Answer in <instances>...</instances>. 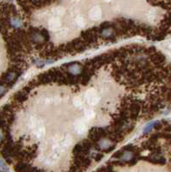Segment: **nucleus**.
Instances as JSON below:
<instances>
[{
  "label": "nucleus",
  "instance_id": "nucleus-1",
  "mask_svg": "<svg viewBox=\"0 0 171 172\" xmlns=\"http://www.w3.org/2000/svg\"><path fill=\"white\" fill-rule=\"evenodd\" d=\"M84 98L87 103L90 106H95L99 102V97L97 92L94 90H89L84 94Z\"/></svg>",
  "mask_w": 171,
  "mask_h": 172
},
{
  "label": "nucleus",
  "instance_id": "nucleus-2",
  "mask_svg": "<svg viewBox=\"0 0 171 172\" xmlns=\"http://www.w3.org/2000/svg\"><path fill=\"white\" fill-rule=\"evenodd\" d=\"M74 131L79 134V135H83L86 131H87V124L84 120L83 119H77L74 122L73 124Z\"/></svg>",
  "mask_w": 171,
  "mask_h": 172
},
{
  "label": "nucleus",
  "instance_id": "nucleus-3",
  "mask_svg": "<svg viewBox=\"0 0 171 172\" xmlns=\"http://www.w3.org/2000/svg\"><path fill=\"white\" fill-rule=\"evenodd\" d=\"M34 136L35 139L37 140H41L44 136H45V132H46V129H45V126H44V124L43 122L41 121V122L39 123L34 128Z\"/></svg>",
  "mask_w": 171,
  "mask_h": 172
},
{
  "label": "nucleus",
  "instance_id": "nucleus-4",
  "mask_svg": "<svg viewBox=\"0 0 171 172\" xmlns=\"http://www.w3.org/2000/svg\"><path fill=\"white\" fill-rule=\"evenodd\" d=\"M59 146L61 147V149L64 151L66 149H67L68 147H70L72 144V137L69 134H67L66 136H65L64 138L61 139L60 141L58 142Z\"/></svg>",
  "mask_w": 171,
  "mask_h": 172
},
{
  "label": "nucleus",
  "instance_id": "nucleus-5",
  "mask_svg": "<svg viewBox=\"0 0 171 172\" xmlns=\"http://www.w3.org/2000/svg\"><path fill=\"white\" fill-rule=\"evenodd\" d=\"M84 116H85V119H87L89 121H91V120H93L95 118L96 113L92 109H88V110H86L84 112Z\"/></svg>",
  "mask_w": 171,
  "mask_h": 172
},
{
  "label": "nucleus",
  "instance_id": "nucleus-6",
  "mask_svg": "<svg viewBox=\"0 0 171 172\" xmlns=\"http://www.w3.org/2000/svg\"><path fill=\"white\" fill-rule=\"evenodd\" d=\"M69 71L73 74H77L80 73V66L77 64H73L69 66Z\"/></svg>",
  "mask_w": 171,
  "mask_h": 172
},
{
  "label": "nucleus",
  "instance_id": "nucleus-7",
  "mask_svg": "<svg viewBox=\"0 0 171 172\" xmlns=\"http://www.w3.org/2000/svg\"><path fill=\"white\" fill-rule=\"evenodd\" d=\"M10 24L15 28H19L22 25V21L20 19H18L17 17H13L10 20Z\"/></svg>",
  "mask_w": 171,
  "mask_h": 172
},
{
  "label": "nucleus",
  "instance_id": "nucleus-8",
  "mask_svg": "<svg viewBox=\"0 0 171 172\" xmlns=\"http://www.w3.org/2000/svg\"><path fill=\"white\" fill-rule=\"evenodd\" d=\"M73 105L76 108H82L83 107V101L80 98H74L73 99Z\"/></svg>",
  "mask_w": 171,
  "mask_h": 172
},
{
  "label": "nucleus",
  "instance_id": "nucleus-9",
  "mask_svg": "<svg viewBox=\"0 0 171 172\" xmlns=\"http://www.w3.org/2000/svg\"><path fill=\"white\" fill-rule=\"evenodd\" d=\"M111 34H112V29L111 28H105L101 32V35L103 36H109V35H111Z\"/></svg>",
  "mask_w": 171,
  "mask_h": 172
},
{
  "label": "nucleus",
  "instance_id": "nucleus-10",
  "mask_svg": "<svg viewBox=\"0 0 171 172\" xmlns=\"http://www.w3.org/2000/svg\"><path fill=\"white\" fill-rule=\"evenodd\" d=\"M132 157V155L131 152H125L124 155H123L122 159L123 160H125V161H128V160H130Z\"/></svg>",
  "mask_w": 171,
  "mask_h": 172
},
{
  "label": "nucleus",
  "instance_id": "nucleus-11",
  "mask_svg": "<svg viewBox=\"0 0 171 172\" xmlns=\"http://www.w3.org/2000/svg\"><path fill=\"white\" fill-rule=\"evenodd\" d=\"M59 23H57L56 21H53V22L50 24V28H52V29H55V28H59Z\"/></svg>",
  "mask_w": 171,
  "mask_h": 172
},
{
  "label": "nucleus",
  "instance_id": "nucleus-12",
  "mask_svg": "<svg viewBox=\"0 0 171 172\" xmlns=\"http://www.w3.org/2000/svg\"><path fill=\"white\" fill-rule=\"evenodd\" d=\"M100 145H101V146L103 148L105 147H108V142L107 141V140H102L101 143H100Z\"/></svg>",
  "mask_w": 171,
  "mask_h": 172
},
{
  "label": "nucleus",
  "instance_id": "nucleus-13",
  "mask_svg": "<svg viewBox=\"0 0 171 172\" xmlns=\"http://www.w3.org/2000/svg\"><path fill=\"white\" fill-rule=\"evenodd\" d=\"M3 92H4V88L2 87V86H0V97L3 94Z\"/></svg>",
  "mask_w": 171,
  "mask_h": 172
},
{
  "label": "nucleus",
  "instance_id": "nucleus-14",
  "mask_svg": "<svg viewBox=\"0 0 171 172\" xmlns=\"http://www.w3.org/2000/svg\"><path fill=\"white\" fill-rule=\"evenodd\" d=\"M13 76H14V74H13V73H10V75H9V76H8V77H7V79H8V80H11V79L13 78V77H12Z\"/></svg>",
  "mask_w": 171,
  "mask_h": 172
},
{
  "label": "nucleus",
  "instance_id": "nucleus-15",
  "mask_svg": "<svg viewBox=\"0 0 171 172\" xmlns=\"http://www.w3.org/2000/svg\"><path fill=\"white\" fill-rule=\"evenodd\" d=\"M34 3H39L40 2H41V1H43V0H31Z\"/></svg>",
  "mask_w": 171,
  "mask_h": 172
},
{
  "label": "nucleus",
  "instance_id": "nucleus-16",
  "mask_svg": "<svg viewBox=\"0 0 171 172\" xmlns=\"http://www.w3.org/2000/svg\"><path fill=\"white\" fill-rule=\"evenodd\" d=\"M0 167H3V168H4L5 166H4V164L3 163V161L0 159Z\"/></svg>",
  "mask_w": 171,
  "mask_h": 172
},
{
  "label": "nucleus",
  "instance_id": "nucleus-17",
  "mask_svg": "<svg viewBox=\"0 0 171 172\" xmlns=\"http://www.w3.org/2000/svg\"><path fill=\"white\" fill-rule=\"evenodd\" d=\"M2 137H3V136H2V133L0 132V140H2Z\"/></svg>",
  "mask_w": 171,
  "mask_h": 172
}]
</instances>
